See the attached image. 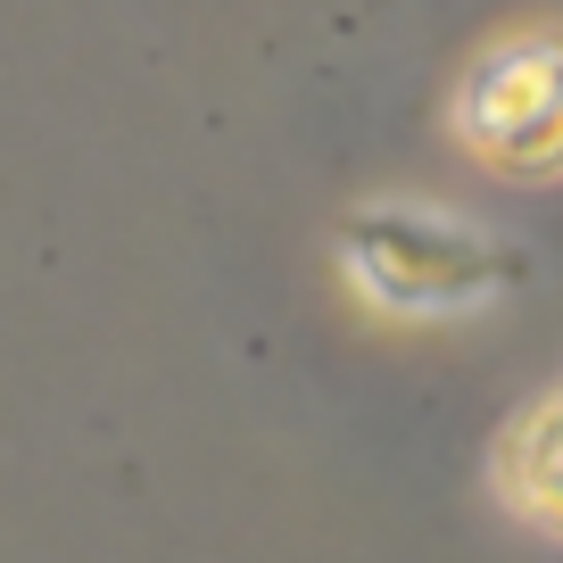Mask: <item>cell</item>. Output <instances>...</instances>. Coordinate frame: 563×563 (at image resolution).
<instances>
[{"instance_id": "6da1fadb", "label": "cell", "mask_w": 563, "mask_h": 563, "mask_svg": "<svg viewBox=\"0 0 563 563\" xmlns=\"http://www.w3.org/2000/svg\"><path fill=\"white\" fill-rule=\"evenodd\" d=\"M356 257L398 299H464V290H481L497 274V249L481 232L422 224V216H373V224H356Z\"/></svg>"}, {"instance_id": "7a4b0ae2", "label": "cell", "mask_w": 563, "mask_h": 563, "mask_svg": "<svg viewBox=\"0 0 563 563\" xmlns=\"http://www.w3.org/2000/svg\"><path fill=\"white\" fill-rule=\"evenodd\" d=\"M514 497L530 514H547V522H563V398L522 422V440H514Z\"/></svg>"}]
</instances>
